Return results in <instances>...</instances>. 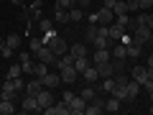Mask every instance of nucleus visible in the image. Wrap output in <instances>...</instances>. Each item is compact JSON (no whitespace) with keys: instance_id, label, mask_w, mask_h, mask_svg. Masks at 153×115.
Instances as JSON below:
<instances>
[{"instance_id":"1","label":"nucleus","mask_w":153,"mask_h":115,"mask_svg":"<svg viewBox=\"0 0 153 115\" xmlns=\"http://www.w3.org/2000/svg\"><path fill=\"white\" fill-rule=\"evenodd\" d=\"M89 21L92 23H100V26H110V23L115 21V13H112V8H97V10L89 16Z\"/></svg>"},{"instance_id":"2","label":"nucleus","mask_w":153,"mask_h":115,"mask_svg":"<svg viewBox=\"0 0 153 115\" xmlns=\"http://www.w3.org/2000/svg\"><path fill=\"white\" fill-rule=\"evenodd\" d=\"M36 56H38V61H44V64H49V66H51V64L56 66V59H59V56H56V54H54V51H51L46 44H44L41 49L36 51Z\"/></svg>"},{"instance_id":"3","label":"nucleus","mask_w":153,"mask_h":115,"mask_svg":"<svg viewBox=\"0 0 153 115\" xmlns=\"http://www.w3.org/2000/svg\"><path fill=\"white\" fill-rule=\"evenodd\" d=\"M21 110H23V113H44V110H41V105H38V100L33 97V95H26V97H23Z\"/></svg>"},{"instance_id":"4","label":"nucleus","mask_w":153,"mask_h":115,"mask_svg":"<svg viewBox=\"0 0 153 115\" xmlns=\"http://www.w3.org/2000/svg\"><path fill=\"white\" fill-rule=\"evenodd\" d=\"M46 46H49V49L54 51L56 56H61V54H66V51H69V46H66V41H64L61 36H54V38H51V41H49Z\"/></svg>"},{"instance_id":"5","label":"nucleus","mask_w":153,"mask_h":115,"mask_svg":"<svg viewBox=\"0 0 153 115\" xmlns=\"http://www.w3.org/2000/svg\"><path fill=\"white\" fill-rule=\"evenodd\" d=\"M59 74H61V82H64V84H74V82H76V77H79V72H76L74 64H71V66H61Z\"/></svg>"},{"instance_id":"6","label":"nucleus","mask_w":153,"mask_h":115,"mask_svg":"<svg viewBox=\"0 0 153 115\" xmlns=\"http://www.w3.org/2000/svg\"><path fill=\"white\" fill-rule=\"evenodd\" d=\"M84 108H87V100H84L82 95H74V97H71V102H69L71 115H84Z\"/></svg>"},{"instance_id":"7","label":"nucleus","mask_w":153,"mask_h":115,"mask_svg":"<svg viewBox=\"0 0 153 115\" xmlns=\"http://www.w3.org/2000/svg\"><path fill=\"white\" fill-rule=\"evenodd\" d=\"M44 113H49V115H71V110H69V102H64V100H61V102L49 105Z\"/></svg>"},{"instance_id":"8","label":"nucleus","mask_w":153,"mask_h":115,"mask_svg":"<svg viewBox=\"0 0 153 115\" xmlns=\"http://www.w3.org/2000/svg\"><path fill=\"white\" fill-rule=\"evenodd\" d=\"M100 113H105V100H100V97L89 100L87 108H84V115H100Z\"/></svg>"},{"instance_id":"9","label":"nucleus","mask_w":153,"mask_h":115,"mask_svg":"<svg viewBox=\"0 0 153 115\" xmlns=\"http://www.w3.org/2000/svg\"><path fill=\"white\" fill-rule=\"evenodd\" d=\"M41 82H44V87L54 90V87H59V84H61V74H59V72H46V74L41 77Z\"/></svg>"},{"instance_id":"10","label":"nucleus","mask_w":153,"mask_h":115,"mask_svg":"<svg viewBox=\"0 0 153 115\" xmlns=\"http://www.w3.org/2000/svg\"><path fill=\"white\" fill-rule=\"evenodd\" d=\"M36 100H38V105H41V110H46L49 105H54V102H56V100H54V95H51V90H49V87H44V90H41V92L36 95Z\"/></svg>"},{"instance_id":"11","label":"nucleus","mask_w":153,"mask_h":115,"mask_svg":"<svg viewBox=\"0 0 153 115\" xmlns=\"http://www.w3.org/2000/svg\"><path fill=\"white\" fill-rule=\"evenodd\" d=\"M97 66V72H100V79H105V77H115V64H112V59L110 61H102V64H94Z\"/></svg>"},{"instance_id":"12","label":"nucleus","mask_w":153,"mask_h":115,"mask_svg":"<svg viewBox=\"0 0 153 115\" xmlns=\"http://www.w3.org/2000/svg\"><path fill=\"white\" fill-rule=\"evenodd\" d=\"M125 90H128V102H135L138 92H140V82H135V79H128Z\"/></svg>"},{"instance_id":"13","label":"nucleus","mask_w":153,"mask_h":115,"mask_svg":"<svg viewBox=\"0 0 153 115\" xmlns=\"http://www.w3.org/2000/svg\"><path fill=\"white\" fill-rule=\"evenodd\" d=\"M143 51V41H138V38H133L130 44H128V59H138Z\"/></svg>"},{"instance_id":"14","label":"nucleus","mask_w":153,"mask_h":115,"mask_svg":"<svg viewBox=\"0 0 153 115\" xmlns=\"http://www.w3.org/2000/svg\"><path fill=\"white\" fill-rule=\"evenodd\" d=\"M82 77H84V82H87V84H94L100 79V72H97V66H94V64H89L87 69L82 72Z\"/></svg>"},{"instance_id":"15","label":"nucleus","mask_w":153,"mask_h":115,"mask_svg":"<svg viewBox=\"0 0 153 115\" xmlns=\"http://www.w3.org/2000/svg\"><path fill=\"white\" fill-rule=\"evenodd\" d=\"M41 90H44V82H41V79H38V77H33L31 82L26 84V95H33V97H36V95L41 92Z\"/></svg>"},{"instance_id":"16","label":"nucleus","mask_w":153,"mask_h":115,"mask_svg":"<svg viewBox=\"0 0 153 115\" xmlns=\"http://www.w3.org/2000/svg\"><path fill=\"white\" fill-rule=\"evenodd\" d=\"M123 33H125V28H123V26H117V23H110V26H107V36L112 38V41H120V38H123Z\"/></svg>"},{"instance_id":"17","label":"nucleus","mask_w":153,"mask_h":115,"mask_svg":"<svg viewBox=\"0 0 153 115\" xmlns=\"http://www.w3.org/2000/svg\"><path fill=\"white\" fill-rule=\"evenodd\" d=\"M153 36V31L148 26H135V38L138 41H143V44H148V38Z\"/></svg>"},{"instance_id":"18","label":"nucleus","mask_w":153,"mask_h":115,"mask_svg":"<svg viewBox=\"0 0 153 115\" xmlns=\"http://www.w3.org/2000/svg\"><path fill=\"white\" fill-rule=\"evenodd\" d=\"M110 54H112V59H128V46L125 44H115L110 49Z\"/></svg>"},{"instance_id":"19","label":"nucleus","mask_w":153,"mask_h":115,"mask_svg":"<svg viewBox=\"0 0 153 115\" xmlns=\"http://www.w3.org/2000/svg\"><path fill=\"white\" fill-rule=\"evenodd\" d=\"M110 59H112L110 49H94V64H102V61H110Z\"/></svg>"},{"instance_id":"20","label":"nucleus","mask_w":153,"mask_h":115,"mask_svg":"<svg viewBox=\"0 0 153 115\" xmlns=\"http://www.w3.org/2000/svg\"><path fill=\"white\" fill-rule=\"evenodd\" d=\"M120 108H123V102H120L117 97H115V95H112V97L107 100V102H105V113H117Z\"/></svg>"},{"instance_id":"21","label":"nucleus","mask_w":153,"mask_h":115,"mask_svg":"<svg viewBox=\"0 0 153 115\" xmlns=\"http://www.w3.org/2000/svg\"><path fill=\"white\" fill-rule=\"evenodd\" d=\"M130 77L135 79V82L143 84V82H146V77H148V74H146V66H133V69H130Z\"/></svg>"},{"instance_id":"22","label":"nucleus","mask_w":153,"mask_h":115,"mask_svg":"<svg viewBox=\"0 0 153 115\" xmlns=\"http://www.w3.org/2000/svg\"><path fill=\"white\" fill-rule=\"evenodd\" d=\"M112 87H115V77H105L102 82H100L97 92H112Z\"/></svg>"},{"instance_id":"23","label":"nucleus","mask_w":153,"mask_h":115,"mask_svg":"<svg viewBox=\"0 0 153 115\" xmlns=\"http://www.w3.org/2000/svg\"><path fill=\"white\" fill-rule=\"evenodd\" d=\"M110 95H115V97L120 100V102H128V90H125V87H120V84H115Z\"/></svg>"},{"instance_id":"24","label":"nucleus","mask_w":153,"mask_h":115,"mask_svg":"<svg viewBox=\"0 0 153 115\" xmlns=\"http://www.w3.org/2000/svg\"><path fill=\"white\" fill-rule=\"evenodd\" d=\"M82 18H84V10H82V8H79V5H71L69 8V21H82Z\"/></svg>"},{"instance_id":"25","label":"nucleus","mask_w":153,"mask_h":115,"mask_svg":"<svg viewBox=\"0 0 153 115\" xmlns=\"http://www.w3.org/2000/svg\"><path fill=\"white\" fill-rule=\"evenodd\" d=\"M0 113H3V115L16 113V102H13V100H3V102H0Z\"/></svg>"},{"instance_id":"26","label":"nucleus","mask_w":153,"mask_h":115,"mask_svg":"<svg viewBox=\"0 0 153 115\" xmlns=\"http://www.w3.org/2000/svg\"><path fill=\"white\" fill-rule=\"evenodd\" d=\"M87 66H89V59H87V56H76V59H74V69L79 72V74H82Z\"/></svg>"},{"instance_id":"27","label":"nucleus","mask_w":153,"mask_h":115,"mask_svg":"<svg viewBox=\"0 0 153 115\" xmlns=\"http://www.w3.org/2000/svg\"><path fill=\"white\" fill-rule=\"evenodd\" d=\"M54 18H56V23H69V10L54 8Z\"/></svg>"},{"instance_id":"28","label":"nucleus","mask_w":153,"mask_h":115,"mask_svg":"<svg viewBox=\"0 0 153 115\" xmlns=\"http://www.w3.org/2000/svg\"><path fill=\"white\" fill-rule=\"evenodd\" d=\"M79 95H82V97L89 102V100L97 97V87H92V84H89V87H82V92H79Z\"/></svg>"},{"instance_id":"29","label":"nucleus","mask_w":153,"mask_h":115,"mask_svg":"<svg viewBox=\"0 0 153 115\" xmlns=\"http://www.w3.org/2000/svg\"><path fill=\"white\" fill-rule=\"evenodd\" d=\"M5 46H10V49L16 51L18 46H21V36H18V33H10V36L5 38Z\"/></svg>"},{"instance_id":"30","label":"nucleus","mask_w":153,"mask_h":115,"mask_svg":"<svg viewBox=\"0 0 153 115\" xmlns=\"http://www.w3.org/2000/svg\"><path fill=\"white\" fill-rule=\"evenodd\" d=\"M46 72H49V64H44V61H38V64L33 66V77H38V79H41Z\"/></svg>"},{"instance_id":"31","label":"nucleus","mask_w":153,"mask_h":115,"mask_svg":"<svg viewBox=\"0 0 153 115\" xmlns=\"http://www.w3.org/2000/svg\"><path fill=\"white\" fill-rule=\"evenodd\" d=\"M69 51L74 54V59H76V56H87V46H82V44H74Z\"/></svg>"},{"instance_id":"32","label":"nucleus","mask_w":153,"mask_h":115,"mask_svg":"<svg viewBox=\"0 0 153 115\" xmlns=\"http://www.w3.org/2000/svg\"><path fill=\"white\" fill-rule=\"evenodd\" d=\"M112 13H115V16H123V13H128L125 0H117V3H115V8H112Z\"/></svg>"},{"instance_id":"33","label":"nucleus","mask_w":153,"mask_h":115,"mask_svg":"<svg viewBox=\"0 0 153 115\" xmlns=\"http://www.w3.org/2000/svg\"><path fill=\"white\" fill-rule=\"evenodd\" d=\"M41 46H44V38H36V36H33V38H31V44H28V49H31L33 54H36V51L41 49Z\"/></svg>"},{"instance_id":"34","label":"nucleus","mask_w":153,"mask_h":115,"mask_svg":"<svg viewBox=\"0 0 153 115\" xmlns=\"http://www.w3.org/2000/svg\"><path fill=\"white\" fill-rule=\"evenodd\" d=\"M125 5H128V13H138L140 10V0H125Z\"/></svg>"},{"instance_id":"35","label":"nucleus","mask_w":153,"mask_h":115,"mask_svg":"<svg viewBox=\"0 0 153 115\" xmlns=\"http://www.w3.org/2000/svg\"><path fill=\"white\" fill-rule=\"evenodd\" d=\"M21 74H23V66H10L8 69V79H18Z\"/></svg>"},{"instance_id":"36","label":"nucleus","mask_w":153,"mask_h":115,"mask_svg":"<svg viewBox=\"0 0 153 115\" xmlns=\"http://www.w3.org/2000/svg\"><path fill=\"white\" fill-rule=\"evenodd\" d=\"M133 26H148V13H138L135 21H133Z\"/></svg>"},{"instance_id":"37","label":"nucleus","mask_w":153,"mask_h":115,"mask_svg":"<svg viewBox=\"0 0 153 115\" xmlns=\"http://www.w3.org/2000/svg\"><path fill=\"white\" fill-rule=\"evenodd\" d=\"M71 5H74L71 0H56V5H54V8H61V10H69Z\"/></svg>"},{"instance_id":"38","label":"nucleus","mask_w":153,"mask_h":115,"mask_svg":"<svg viewBox=\"0 0 153 115\" xmlns=\"http://www.w3.org/2000/svg\"><path fill=\"white\" fill-rule=\"evenodd\" d=\"M115 84H120V87H125V84H128V77L123 74V72H117V74H115Z\"/></svg>"},{"instance_id":"39","label":"nucleus","mask_w":153,"mask_h":115,"mask_svg":"<svg viewBox=\"0 0 153 115\" xmlns=\"http://www.w3.org/2000/svg\"><path fill=\"white\" fill-rule=\"evenodd\" d=\"M38 28H41V31H51V21H49V18H41V21H38Z\"/></svg>"},{"instance_id":"40","label":"nucleus","mask_w":153,"mask_h":115,"mask_svg":"<svg viewBox=\"0 0 153 115\" xmlns=\"http://www.w3.org/2000/svg\"><path fill=\"white\" fill-rule=\"evenodd\" d=\"M87 38H89V41L97 38V23H94V26H87Z\"/></svg>"},{"instance_id":"41","label":"nucleus","mask_w":153,"mask_h":115,"mask_svg":"<svg viewBox=\"0 0 153 115\" xmlns=\"http://www.w3.org/2000/svg\"><path fill=\"white\" fill-rule=\"evenodd\" d=\"M23 66V74H33V66H36V64H33V61H26V64H21Z\"/></svg>"},{"instance_id":"42","label":"nucleus","mask_w":153,"mask_h":115,"mask_svg":"<svg viewBox=\"0 0 153 115\" xmlns=\"http://www.w3.org/2000/svg\"><path fill=\"white\" fill-rule=\"evenodd\" d=\"M18 59H21V64H26V61H31V51H21V56H18Z\"/></svg>"},{"instance_id":"43","label":"nucleus","mask_w":153,"mask_h":115,"mask_svg":"<svg viewBox=\"0 0 153 115\" xmlns=\"http://www.w3.org/2000/svg\"><path fill=\"white\" fill-rule=\"evenodd\" d=\"M140 87H143V90H146V92H151V90H153V79H148V77H146V82H143V84H140Z\"/></svg>"},{"instance_id":"44","label":"nucleus","mask_w":153,"mask_h":115,"mask_svg":"<svg viewBox=\"0 0 153 115\" xmlns=\"http://www.w3.org/2000/svg\"><path fill=\"white\" fill-rule=\"evenodd\" d=\"M148 8H153V0H140V10H148Z\"/></svg>"},{"instance_id":"45","label":"nucleus","mask_w":153,"mask_h":115,"mask_svg":"<svg viewBox=\"0 0 153 115\" xmlns=\"http://www.w3.org/2000/svg\"><path fill=\"white\" fill-rule=\"evenodd\" d=\"M71 97H74V92H71V90H66V92H64V97H61V100H64V102H71Z\"/></svg>"},{"instance_id":"46","label":"nucleus","mask_w":153,"mask_h":115,"mask_svg":"<svg viewBox=\"0 0 153 115\" xmlns=\"http://www.w3.org/2000/svg\"><path fill=\"white\" fill-rule=\"evenodd\" d=\"M76 5L82 8V10H87V8H89V5H92V3H89V0H79V3H76Z\"/></svg>"},{"instance_id":"47","label":"nucleus","mask_w":153,"mask_h":115,"mask_svg":"<svg viewBox=\"0 0 153 115\" xmlns=\"http://www.w3.org/2000/svg\"><path fill=\"white\" fill-rule=\"evenodd\" d=\"M0 54H3V56H5V59H8V56H13V49H10V46H5V49L0 51Z\"/></svg>"},{"instance_id":"48","label":"nucleus","mask_w":153,"mask_h":115,"mask_svg":"<svg viewBox=\"0 0 153 115\" xmlns=\"http://www.w3.org/2000/svg\"><path fill=\"white\" fill-rule=\"evenodd\" d=\"M115 3H117V0H102V5H105V8H115Z\"/></svg>"},{"instance_id":"49","label":"nucleus","mask_w":153,"mask_h":115,"mask_svg":"<svg viewBox=\"0 0 153 115\" xmlns=\"http://www.w3.org/2000/svg\"><path fill=\"white\" fill-rule=\"evenodd\" d=\"M148 28L153 31V13H148Z\"/></svg>"},{"instance_id":"50","label":"nucleus","mask_w":153,"mask_h":115,"mask_svg":"<svg viewBox=\"0 0 153 115\" xmlns=\"http://www.w3.org/2000/svg\"><path fill=\"white\" fill-rule=\"evenodd\" d=\"M146 74H148V79H153V66H146Z\"/></svg>"},{"instance_id":"51","label":"nucleus","mask_w":153,"mask_h":115,"mask_svg":"<svg viewBox=\"0 0 153 115\" xmlns=\"http://www.w3.org/2000/svg\"><path fill=\"white\" fill-rule=\"evenodd\" d=\"M5 49V38H0V51Z\"/></svg>"},{"instance_id":"52","label":"nucleus","mask_w":153,"mask_h":115,"mask_svg":"<svg viewBox=\"0 0 153 115\" xmlns=\"http://www.w3.org/2000/svg\"><path fill=\"white\" fill-rule=\"evenodd\" d=\"M33 5H38V8H41V5H44V0H33Z\"/></svg>"},{"instance_id":"53","label":"nucleus","mask_w":153,"mask_h":115,"mask_svg":"<svg viewBox=\"0 0 153 115\" xmlns=\"http://www.w3.org/2000/svg\"><path fill=\"white\" fill-rule=\"evenodd\" d=\"M148 66H153V54H151V56H148Z\"/></svg>"},{"instance_id":"54","label":"nucleus","mask_w":153,"mask_h":115,"mask_svg":"<svg viewBox=\"0 0 153 115\" xmlns=\"http://www.w3.org/2000/svg\"><path fill=\"white\" fill-rule=\"evenodd\" d=\"M10 3H13V5H21V3H23V0H10Z\"/></svg>"},{"instance_id":"55","label":"nucleus","mask_w":153,"mask_h":115,"mask_svg":"<svg viewBox=\"0 0 153 115\" xmlns=\"http://www.w3.org/2000/svg\"><path fill=\"white\" fill-rule=\"evenodd\" d=\"M148 95H151V102H153V90H151V92H148Z\"/></svg>"},{"instance_id":"56","label":"nucleus","mask_w":153,"mask_h":115,"mask_svg":"<svg viewBox=\"0 0 153 115\" xmlns=\"http://www.w3.org/2000/svg\"><path fill=\"white\" fill-rule=\"evenodd\" d=\"M151 115H153V102H151Z\"/></svg>"},{"instance_id":"57","label":"nucleus","mask_w":153,"mask_h":115,"mask_svg":"<svg viewBox=\"0 0 153 115\" xmlns=\"http://www.w3.org/2000/svg\"><path fill=\"white\" fill-rule=\"evenodd\" d=\"M71 3H74V5H76V3H79V0H71Z\"/></svg>"},{"instance_id":"58","label":"nucleus","mask_w":153,"mask_h":115,"mask_svg":"<svg viewBox=\"0 0 153 115\" xmlns=\"http://www.w3.org/2000/svg\"><path fill=\"white\" fill-rule=\"evenodd\" d=\"M0 90H3V84H0Z\"/></svg>"},{"instance_id":"59","label":"nucleus","mask_w":153,"mask_h":115,"mask_svg":"<svg viewBox=\"0 0 153 115\" xmlns=\"http://www.w3.org/2000/svg\"><path fill=\"white\" fill-rule=\"evenodd\" d=\"M0 102H3V97H0Z\"/></svg>"}]
</instances>
